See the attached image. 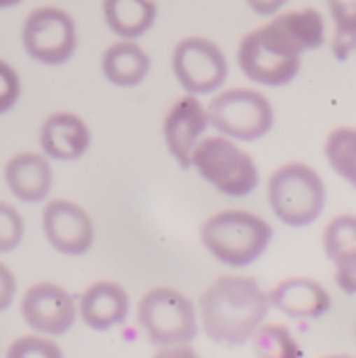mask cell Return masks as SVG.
I'll return each mask as SVG.
<instances>
[{"label":"cell","instance_id":"obj_31","mask_svg":"<svg viewBox=\"0 0 356 358\" xmlns=\"http://www.w3.org/2000/svg\"><path fill=\"white\" fill-rule=\"evenodd\" d=\"M20 0H0V8H13V5H17Z\"/></svg>","mask_w":356,"mask_h":358},{"label":"cell","instance_id":"obj_15","mask_svg":"<svg viewBox=\"0 0 356 358\" xmlns=\"http://www.w3.org/2000/svg\"><path fill=\"white\" fill-rule=\"evenodd\" d=\"M39 146L47 159H81L90 146V129L86 120L73 113H52L39 127Z\"/></svg>","mask_w":356,"mask_h":358},{"label":"cell","instance_id":"obj_12","mask_svg":"<svg viewBox=\"0 0 356 358\" xmlns=\"http://www.w3.org/2000/svg\"><path fill=\"white\" fill-rule=\"evenodd\" d=\"M208 110L195 95H185V98L176 100L171 110L164 117V142H166L169 154L176 159L180 169H188L190 151L198 144V139L208 129Z\"/></svg>","mask_w":356,"mask_h":358},{"label":"cell","instance_id":"obj_10","mask_svg":"<svg viewBox=\"0 0 356 358\" xmlns=\"http://www.w3.org/2000/svg\"><path fill=\"white\" fill-rule=\"evenodd\" d=\"M24 324L47 336H62L76 322V300L57 283H34L20 300Z\"/></svg>","mask_w":356,"mask_h":358},{"label":"cell","instance_id":"obj_21","mask_svg":"<svg viewBox=\"0 0 356 358\" xmlns=\"http://www.w3.org/2000/svg\"><path fill=\"white\" fill-rule=\"evenodd\" d=\"M354 151H356L354 127H337L325 139V159H327L329 169L337 176H342L347 183H354V173H356Z\"/></svg>","mask_w":356,"mask_h":358},{"label":"cell","instance_id":"obj_30","mask_svg":"<svg viewBox=\"0 0 356 358\" xmlns=\"http://www.w3.org/2000/svg\"><path fill=\"white\" fill-rule=\"evenodd\" d=\"M249 10L257 15H276L278 10H283L288 5V0H247Z\"/></svg>","mask_w":356,"mask_h":358},{"label":"cell","instance_id":"obj_6","mask_svg":"<svg viewBox=\"0 0 356 358\" xmlns=\"http://www.w3.org/2000/svg\"><path fill=\"white\" fill-rule=\"evenodd\" d=\"M208 124L234 142H254L273 127V105L254 88H225L205 105Z\"/></svg>","mask_w":356,"mask_h":358},{"label":"cell","instance_id":"obj_13","mask_svg":"<svg viewBox=\"0 0 356 358\" xmlns=\"http://www.w3.org/2000/svg\"><path fill=\"white\" fill-rule=\"evenodd\" d=\"M129 295L115 280H98L81 292L76 302V315L90 329H113L127 320Z\"/></svg>","mask_w":356,"mask_h":358},{"label":"cell","instance_id":"obj_4","mask_svg":"<svg viewBox=\"0 0 356 358\" xmlns=\"http://www.w3.org/2000/svg\"><path fill=\"white\" fill-rule=\"evenodd\" d=\"M137 324L157 349H178L198 334V307L176 287H152L137 305Z\"/></svg>","mask_w":356,"mask_h":358},{"label":"cell","instance_id":"obj_9","mask_svg":"<svg viewBox=\"0 0 356 358\" xmlns=\"http://www.w3.org/2000/svg\"><path fill=\"white\" fill-rule=\"evenodd\" d=\"M171 69L178 85L190 95H208L222 88L229 64L225 52L205 37H185L171 54Z\"/></svg>","mask_w":356,"mask_h":358},{"label":"cell","instance_id":"obj_2","mask_svg":"<svg viewBox=\"0 0 356 358\" xmlns=\"http://www.w3.org/2000/svg\"><path fill=\"white\" fill-rule=\"evenodd\" d=\"M271 224L249 210H222L205 220L200 239L215 261L242 268L259 259L271 241Z\"/></svg>","mask_w":356,"mask_h":358},{"label":"cell","instance_id":"obj_25","mask_svg":"<svg viewBox=\"0 0 356 358\" xmlns=\"http://www.w3.org/2000/svg\"><path fill=\"white\" fill-rule=\"evenodd\" d=\"M20 93H22V83H20L17 71L8 62L0 59V115L15 108V103L20 100Z\"/></svg>","mask_w":356,"mask_h":358},{"label":"cell","instance_id":"obj_8","mask_svg":"<svg viewBox=\"0 0 356 358\" xmlns=\"http://www.w3.org/2000/svg\"><path fill=\"white\" fill-rule=\"evenodd\" d=\"M76 22L62 8H37L22 24V47L44 66H62L76 52Z\"/></svg>","mask_w":356,"mask_h":358},{"label":"cell","instance_id":"obj_24","mask_svg":"<svg viewBox=\"0 0 356 358\" xmlns=\"http://www.w3.org/2000/svg\"><path fill=\"white\" fill-rule=\"evenodd\" d=\"M8 356L13 358H49V356H62V349L49 339L47 334H32V336H20L10 344Z\"/></svg>","mask_w":356,"mask_h":358},{"label":"cell","instance_id":"obj_17","mask_svg":"<svg viewBox=\"0 0 356 358\" xmlns=\"http://www.w3.org/2000/svg\"><path fill=\"white\" fill-rule=\"evenodd\" d=\"M149 69H152V59L134 39H118L105 49L100 59V71L108 78V83L118 88L139 85L147 78Z\"/></svg>","mask_w":356,"mask_h":358},{"label":"cell","instance_id":"obj_28","mask_svg":"<svg viewBox=\"0 0 356 358\" xmlns=\"http://www.w3.org/2000/svg\"><path fill=\"white\" fill-rule=\"evenodd\" d=\"M334 280H337V285L342 287L347 295H354L356 292V261L334 266Z\"/></svg>","mask_w":356,"mask_h":358},{"label":"cell","instance_id":"obj_14","mask_svg":"<svg viewBox=\"0 0 356 358\" xmlns=\"http://www.w3.org/2000/svg\"><path fill=\"white\" fill-rule=\"evenodd\" d=\"M5 185L10 193L24 205H37L49 195L54 183L52 164L44 154L34 151H22L15 154L3 169Z\"/></svg>","mask_w":356,"mask_h":358},{"label":"cell","instance_id":"obj_11","mask_svg":"<svg viewBox=\"0 0 356 358\" xmlns=\"http://www.w3.org/2000/svg\"><path fill=\"white\" fill-rule=\"evenodd\" d=\"M42 231L52 249L64 256H83L95 239L90 215L71 200H49L44 205Z\"/></svg>","mask_w":356,"mask_h":358},{"label":"cell","instance_id":"obj_26","mask_svg":"<svg viewBox=\"0 0 356 358\" xmlns=\"http://www.w3.org/2000/svg\"><path fill=\"white\" fill-rule=\"evenodd\" d=\"M327 10L334 29L356 32V0H327Z\"/></svg>","mask_w":356,"mask_h":358},{"label":"cell","instance_id":"obj_19","mask_svg":"<svg viewBox=\"0 0 356 358\" xmlns=\"http://www.w3.org/2000/svg\"><path fill=\"white\" fill-rule=\"evenodd\" d=\"M154 0H103L105 24L118 39H137L152 29L157 20Z\"/></svg>","mask_w":356,"mask_h":358},{"label":"cell","instance_id":"obj_1","mask_svg":"<svg viewBox=\"0 0 356 358\" xmlns=\"http://www.w3.org/2000/svg\"><path fill=\"white\" fill-rule=\"evenodd\" d=\"M198 322L205 336L225 346L249 341L252 331L269 315V295L247 275H220L200 295Z\"/></svg>","mask_w":356,"mask_h":358},{"label":"cell","instance_id":"obj_22","mask_svg":"<svg viewBox=\"0 0 356 358\" xmlns=\"http://www.w3.org/2000/svg\"><path fill=\"white\" fill-rule=\"evenodd\" d=\"M249 341H252V349L257 356H266V358L300 356V346L295 344L293 334L283 324H266V322H262L252 331Z\"/></svg>","mask_w":356,"mask_h":358},{"label":"cell","instance_id":"obj_29","mask_svg":"<svg viewBox=\"0 0 356 358\" xmlns=\"http://www.w3.org/2000/svg\"><path fill=\"white\" fill-rule=\"evenodd\" d=\"M356 32H347V29H334V57L337 59H347L349 54L354 52V44H356Z\"/></svg>","mask_w":356,"mask_h":358},{"label":"cell","instance_id":"obj_5","mask_svg":"<svg viewBox=\"0 0 356 358\" xmlns=\"http://www.w3.org/2000/svg\"><path fill=\"white\" fill-rule=\"evenodd\" d=\"M271 213L288 227H308L322 215L325 183L322 176L308 164H285L276 169L266 185Z\"/></svg>","mask_w":356,"mask_h":358},{"label":"cell","instance_id":"obj_20","mask_svg":"<svg viewBox=\"0 0 356 358\" xmlns=\"http://www.w3.org/2000/svg\"><path fill=\"white\" fill-rule=\"evenodd\" d=\"M322 246L334 266L356 261V217L339 215L325 227Z\"/></svg>","mask_w":356,"mask_h":358},{"label":"cell","instance_id":"obj_18","mask_svg":"<svg viewBox=\"0 0 356 358\" xmlns=\"http://www.w3.org/2000/svg\"><path fill=\"white\" fill-rule=\"evenodd\" d=\"M269 24L280 37H285V42H288L300 57L313 52V49H320L325 42V17L315 8L276 13Z\"/></svg>","mask_w":356,"mask_h":358},{"label":"cell","instance_id":"obj_7","mask_svg":"<svg viewBox=\"0 0 356 358\" xmlns=\"http://www.w3.org/2000/svg\"><path fill=\"white\" fill-rule=\"evenodd\" d=\"M237 66L254 83L280 88L298 76L300 54L266 22L239 42Z\"/></svg>","mask_w":356,"mask_h":358},{"label":"cell","instance_id":"obj_3","mask_svg":"<svg viewBox=\"0 0 356 358\" xmlns=\"http://www.w3.org/2000/svg\"><path fill=\"white\" fill-rule=\"evenodd\" d=\"M188 169L227 198H244L259 185V166L234 139L200 137L190 151Z\"/></svg>","mask_w":356,"mask_h":358},{"label":"cell","instance_id":"obj_27","mask_svg":"<svg viewBox=\"0 0 356 358\" xmlns=\"http://www.w3.org/2000/svg\"><path fill=\"white\" fill-rule=\"evenodd\" d=\"M15 290H17V280H15L13 271L0 261V312L10 307V302H13V297H15Z\"/></svg>","mask_w":356,"mask_h":358},{"label":"cell","instance_id":"obj_23","mask_svg":"<svg viewBox=\"0 0 356 358\" xmlns=\"http://www.w3.org/2000/svg\"><path fill=\"white\" fill-rule=\"evenodd\" d=\"M24 236V220L17 208L0 203V254L17 249Z\"/></svg>","mask_w":356,"mask_h":358},{"label":"cell","instance_id":"obj_16","mask_svg":"<svg viewBox=\"0 0 356 358\" xmlns=\"http://www.w3.org/2000/svg\"><path fill=\"white\" fill-rule=\"evenodd\" d=\"M329 292L313 278H285L269 292V305L293 320H315L329 310Z\"/></svg>","mask_w":356,"mask_h":358}]
</instances>
